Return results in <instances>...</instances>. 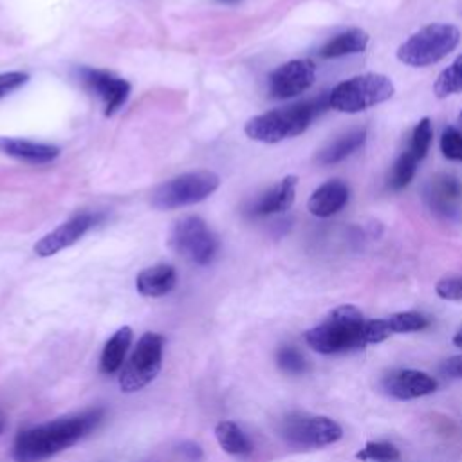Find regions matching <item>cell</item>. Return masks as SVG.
I'll return each mask as SVG.
<instances>
[{
  "mask_svg": "<svg viewBox=\"0 0 462 462\" xmlns=\"http://www.w3.org/2000/svg\"><path fill=\"white\" fill-rule=\"evenodd\" d=\"M220 186V177L209 170H197L164 180L152 191V206L175 209L208 199Z\"/></svg>",
  "mask_w": 462,
  "mask_h": 462,
  "instance_id": "8992f818",
  "label": "cell"
},
{
  "mask_svg": "<svg viewBox=\"0 0 462 462\" xmlns=\"http://www.w3.org/2000/svg\"><path fill=\"white\" fill-rule=\"evenodd\" d=\"M316 79V65L310 60H291L269 76V92L276 99H289L303 94Z\"/></svg>",
  "mask_w": 462,
  "mask_h": 462,
  "instance_id": "30bf717a",
  "label": "cell"
},
{
  "mask_svg": "<svg viewBox=\"0 0 462 462\" xmlns=\"http://www.w3.org/2000/svg\"><path fill=\"white\" fill-rule=\"evenodd\" d=\"M440 372L449 377H462V356H453L440 365Z\"/></svg>",
  "mask_w": 462,
  "mask_h": 462,
  "instance_id": "d6a6232c",
  "label": "cell"
},
{
  "mask_svg": "<svg viewBox=\"0 0 462 462\" xmlns=\"http://www.w3.org/2000/svg\"><path fill=\"white\" fill-rule=\"evenodd\" d=\"M276 363L285 374H291V375H300L307 370V361L303 354L292 345H282L278 348Z\"/></svg>",
  "mask_w": 462,
  "mask_h": 462,
  "instance_id": "4316f807",
  "label": "cell"
},
{
  "mask_svg": "<svg viewBox=\"0 0 462 462\" xmlns=\"http://www.w3.org/2000/svg\"><path fill=\"white\" fill-rule=\"evenodd\" d=\"M458 121H460V126H462V112H460V116H458ZM462 132V130H460Z\"/></svg>",
  "mask_w": 462,
  "mask_h": 462,
  "instance_id": "d590c367",
  "label": "cell"
},
{
  "mask_svg": "<svg viewBox=\"0 0 462 462\" xmlns=\"http://www.w3.org/2000/svg\"><path fill=\"white\" fill-rule=\"evenodd\" d=\"M162 354H164V336L157 332H144L128 361L123 365L117 384L125 393H135L146 388L161 372L162 366Z\"/></svg>",
  "mask_w": 462,
  "mask_h": 462,
  "instance_id": "52a82bcc",
  "label": "cell"
},
{
  "mask_svg": "<svg viewBox=\"0 0 462 462\" xmlns=\"http://www.w3.org/2000/svg\"><path fill=\"white\" fill-rule=\"evenodd\" d=\"M215 437L218 446L233 455V457H244L249 455L253 449V444L249 440V437L244 433V430L233 422V420H220L215 426Z\"/></svg>",
  "mask_w": 462,
  "mask_h": 462,
  "instance_id": "7402d4cb",
  "label": "cell"
},
{
  "mask_svg": "<svg viewBox=\"0 0 462 462\" xmlns=\"http://www.w3.org/2000/svg\"><path fill=\"white\" fill-rule=\"evenodd\" d=\"M296 186H298V177L296 175L283 177L278 184L269 188L258 199V202L254 206V213L256 215H274V213L287 211L294 202Z\"/></svg>",
  "mask_w": 462,
  "mask_h": 462,
  "instance_id": "ac0fdd59",
  "label": "cell"
},
{
  "mask_svg": "<svg viewBox=\"0 0 462 462\" xmlns=\"http://www.w3.org/2000/svg\"><path fill=\"white\" fill-rule=\"evenodd\" d=\"M460 31L451 23H430L397 47V60L408 67H430L446 58L458 43Z\"/></svg>",
  "mask_w": 462,
  "mask_h": 462,
  "instance_id": "3957f363",
  "label": "cell"
},
{
  "mask_svg": "<svg viewBox=\"0 0 462 462\" xmlns=\"http://www.w3.org/2000/svg\"><path fill=\"white\" fill-rule=\"evenodd\" d=\"M81 79L101 97L105 106V116L116 114L128 99L130 83L112 72L81 69Z\"/></svg>",
  "mask_w": 462,
  "mask_h": 462,
  "instance_id": "7c38bea8",
  "label": "cell"
},
{
  "mask_svg": "<svg viewBox=\"0 0 462 462\" xmlns=\"http://www.w3.org/2000/svg\"><path fill=\"white\" fill-rule=\"evenodd\" d=\"M177 273L170 263H157L143 269L135 278V289L144 298H161L173 291Z\"/></svg>",
  "mask_w": 462,
  "mask_h": 462,
  "instance_id": "e0dca14e",
  "label": "cell"
},
{
  "mask_svg": "<svg viewBox=\"0 0 462 462\" xmlns=\"http://www.w3.org/2000/svg\"><path fill=\"white\" fill-rule=\"evenodd\" d=\"M431 139H433V125H431V119L430 117H422L413 132H411V141H410V152L419 159L422 161L430 150V144H431Z\"/></svg>",
  "mask_w": 462,
  "mask_h": 462,
  "instance_id": "484cf974",
  "label": "cell"
},
{
  "mask_svg": "<svg viewBox=\"0 0 462 462\" xmlns=\"http://www.w3.org/2000/svg\"><path fill=\"white\" fill-rule=\"evenodd\" d=\"M435 292L442 300H462V276H444L437 282Z\"/></svg>",
  "mask_w": 462,
  "mask_h": 462,
  "instance_id": "f546056e",
  "label": "cell"
},
{
  "mask_svg": "<svg viewBox=\"0 0 462 462\" xmlns=\"http://www.w3.org/2000/svg\"><path fill=\"white\" fill-rule=\"evenodd\" d=\"M27 79H29V76L20 70H11V72L0 74V99L5 97L7 94L14 92L22 85H25Z\"/></svg>",
  "mask_w": 462,
  "mask_h": 462,
  "instance_id": "4dcf8cb0",
  "label": "cell"
},
{
  "mask_svg": "<svg viewBox=\"0 0 462 462\" xmlns=\"http://www.w3.org/2000/svg\"><path fill=\"white\" fill-rule=\"evenodd\" d=\"M0 152L31 164L51 162L60 155V148L54 144L16 139V137H0Z\"/></svg>",
  "mask_w": 462,
  "mask_h": 462,
  "instance_id": "2e32d148",
  "label": "cell"
},
{
  "mask_svg": "<svg viewBox=\"0 0 462 462\" xmlns=\"http://www.w3.org/2000/svg\"><path fill=\"white\" fill-rule=\"evenodd\" d=\"M96 222V217L90 213H81L72 217L70 220L63 222L58 226L54 231L43 235L36 244H34V253L42 258L52 256L72 244H76Z\"/></svg>",
  "mask_w": 462,
  "mask_h": 462,
  "instance_id": "8fae6325",
  "label": "cell"
},
{
  "mask_svg": "<svg viewBox=\"0 0 462 462\" xmlns=\"http://www.w3.org/2000/svg\"><path fill=\"white\" fill-rule=\"evenodd\" d=\"M417 164H419V159L410 150L402 152L397 157V161L393 162V168H392V173H390V179H388L390 189L399 191V189L406 188L410 184V180L415 177Z\"/></svg>",
  "mask_w": 462,
  "mask_h": 462,
  "instance_id": "cb8c5ba5",
  "label": "cell"
},
{
  "mask_svg": "<svg viewBox=\"0 0 462 462\" xmlns=\"http://www.w3.org/2000/svg\"><path fill=\"white\" fill-rule=\"evenodd\" d=\"M348 186L343 180L330 179L312 191L307 202V209L319 218L332 217L345 208V204L348 202Z\"/></svg>",
  "mask_w": 462,
  "mask_h": 462,
  "instance_id": "9a60e30c",
  "label": "cell"
},
{
  "mask_svg": "<svg viewBox=\"0 0 462 462\" xmlns=\"http://www.w3.org/2000/svg\"><path fill=\"white\" fill-rule=\"evenodd\" d=\"M384 325L388 328L390 334H402V332H417L422 330L430 325V319L420 314V312H413V310H406V312H395L388 318H383Z\"/></svg>",
  "mask_w": 462,
  "mask_h": 462,
  "instance_id": "d4e9b609",
  "label": "cell"
},
{
  "mask_svg": "<svg viewBox=\"0 0 462 462\" xmlns=\"http://www.w3.org/2000/svg\"><path fill=\"white\" fill-rule=\"evenodd\" d=\"M440 152L449 161H462V132L455 126H446L440 135Z\"/></svg>",
  "mask_w": 462,
  "mask_h": 462,
  "instance_id": "f1b7e54d",
  "label": "cell"
},
{
  "mask_svg": "<svg viewBox=\"0 0 462 462\" xmlns=\"http://www.w3.org/2000/svg\"><path fill=\"white\" fill-rule=\"evenodd\" d=\"M282 437L294 448H323L343 437L341 426L330 417L292 413L283 419Z\"/></svg>",
  "mask_w": 462,
  "mask_h": 462,
  "instance_id": "9c48e42d",
  "label": "cell"
},
{
  "mask_svg": "<svg viewBox=\"0 0 462 462\" xmlns=\"http://www.w3.org/2000/svg\"><path fill=\"white\" fill-rule=\"evenodd\" d=\"M132 339H134V332H132V328L128 325L117 328L108 337V341L103 346L101 357H99V370H101V374L114 375L117 372H121L125 357H126V352H128V348L132 345Z\"/></svg>",
  "mask_w": 462,
  "mask_h": 462,
  "instance_id": "d6986e66",
  "label": "cell"
},
{
  "mask_svg": "<svg viewBox=\"0 0 462 462\" xmlns=\"http://www.w3.org/2000/svg\"><path fill=\"white\" fill-rule=\"evenodd\" d=\"M103 419L105 408L96 406L29 426L16 433L11 457L14 462H45L88 437Z\"/></svg>",
  "mask_w": 462,
  "mask_h": 462,
  "instance_id": "6da1fadb",
  "label": "cell"
},
{
  "mask_svg": "<svg viewBox=\"0 0 462 462\" xmlns=\"http://www.w3.org/2000/svg\"><path fill=\"white\" fill-rule=\"evenodd\" d=\"M383 388L388 395L406 401L433 393L437 390V381L426 372L406 368L388 374L383 379Z\"/></svg>",
  "mask_w": 462,
  "mask_h": 462,
  "instance_id": "5bb4252c",
  "label": "cell"
},
{
  "mask_svg": "<svg viewBox=\"0 0 462 462\" xmlns=\"http://www.w3.org/2000/svg\"><path fill=\"white\" fill-rule=\"evenodd\" d=\"M305 343L319 354H339L363 348L366 343V319L354 305L334 309L319 325L309 328Z\"/></svg>",
  "mask_w": 462,
  "mask_h": 462,
  "instance_id": "7a4b0ae2",
  "label": "cell"
},
{
  "mask_svg": "<svg viewBox=\"0 0 462 462\" xmlns=\"http://www.w3.org/2000/svg\"><path fill=\"white\" fill-rule=\"evenodd\" d=\"M177 451L180 453V457H184L188 462H200L204 458V451L202 448L193 442V440H184L177 446Z\"/></svg>",
  "mask_w": 462,
  "mask_h": 462,
  "instance_id": "1f68e13d",
  "label": "cell"
},
{
  "mask_svg": "<svg viewBox=\"0 0 462 462\" xmlns=\"http://www.w3.org/2000/svg\"><path fill=\"white\" fill-rule=\"evenodd\" d=\"M368 42H370V36L366 31H363L359 27H352V29H346V31L332 36L319 49V56L325 60H332V58L359 54L368 47Z\"/></svg>",
  "mask_w": 462,
  "mask_h": 462,
  "instance_id": "ffe728a7",
  "label": "cell"
},
{
  "mask_svg": "<svg viewBox=\"0 0 462 462\" xmlns=\"http://www.w3.org/2000/svg\"><path fill=\"white\" fill-rule=\"evenodd\" d=\"M171 249L197 265H208L218 253V238L208 224L197 217L188 215L175 222L170 235Z\"/></svg>",
  "mask_w": 462,
  "mask_h": 462,
  "instance_id": "ba28073f",
  "label": "cell"
},
{
  "mask_svg": "<svg viewBox=\"0 0 462 462\" xmlns=\"http://www.w3.org/2000/svg\"><path fill=\"white\" fill-rule=\"evenodd\" d=\"M458 92H462V54L457 56L453 63L448 65L433 83V94L439 99H444Z\"/></svg>",
  "mask_w": 462,
  "mask_h": 462,
  "instance_id": "603a6c76",
  "label": "cell"
},
{
  "mask_svg": "<svg viewBox=\"0 0 462 462\" xmlns=\"http://www.w3.org/2000/svg\"><path fill=\"white\" fill-rule=\"evenodd\" d=\"M453 343H455L457 346H460V348H462V327L455 332V336H453Z\"/></svg>",
  "mask_w": 462,
  "mask_h": 462,
  "instance_id": "e575fe53",
  "label": "cell"
},
{
  "mask_svg": "<svg viewBox=\"0 0 462 462\" xmlns=\"http://www.w3.org/2000/svg\"><path fill=\"white\" fill-rule=\"evenodd\" d=\"M426 200L437 215L457 217L462 206V180L451 173H437L428 182Z\"/></svg>",
  "mask_w": 462,
  "mask_h": 462,
  "instance_id": "4fadbf2b",
  "label": "cell"
},
{
  "mask_svg": "<svg viewBox=\"0 0 462 462\" xmlns=\"http://www.w3.org/2000/svg\"><path fill=\"white\" fill-rule=\"evenodd\" d=\"M393 94L395 87L388 76L366 72L337 83L328 94V106L337 112L356 114L388 101Z\"/></svg>",
  "mask_w": 462,
  "mask_h": 462,
  "instance_id": "277c9868",
  "label": "cell"
},
{
  "mask_svg": "<svg viewBox=\"0 0 462 462\" xmlns=\"http://www.w3.org/2000/svg\"><path fill=\"white\" fill-rule=\"evenodd\" d=\"M361 460H375V462H392L399 458V449L390 442H366V446L356 453Z\"/></svg>",
  "mask_w": 462,
  "mask_h": 462,
  "instance_id": "83f0119b",
  "label": "cell"
},
{
  "mask_svg": "<svg viewBox=\"0 0 462 462\" xmlns=\"http://www.w3.org/2000/svg\"><path fill=\"white\" fill-rule=\"evenodd\" d=\"M365 143H366V128L352 130V132L341 135L339 139H336L334 143H330L328 146H325L319 152L318 161L321 164H336V162L346 159L348 155H352L356 150L363 148Z\"/></svg>",
  "mask_w": 462,
  "mask_h": 462,
  "instance_id": "44dd1931",
  "label": "cell"
},
{
  "mask_svg": "<svg viewBox=\"0 0 462 462\" xmlns=\"http://www.w3.org/2000/svg\"><path fill=\"white\" fill-rule=\"evenodd\" d=\"M5 428H7V417H5L4 410L0 408V435L5 431Z\"/></svg>",
  "mask_w": 462,
  "mask_h": 462,
  "instance_id": "836d02e7",
  "label": "cell"
},
{
  "mask_svg": "<svg viewBox=\"0 0 462 462\" xmlns=\"http://www.w3.org/2000/svg\"><path fill=\"white\" fill-rule=\"evenodd\" d=\"M316 108L312 103H296L291 106L269 110L258 114L244 125V132L249 139L260 143H280L289 137H296L307 130Z\"/></svg>",
  "mask_w": 462,
  "mask_h": 462,
  "instance_id": "5b68a950",
  "label": "cell"
}]
</instances>
